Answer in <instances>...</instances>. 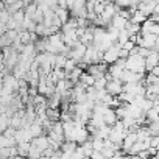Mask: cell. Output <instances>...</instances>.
<instances>
[{
  "label": "cell",
  "mask_w": 159,
  "mask_h": 159,
  "mask_svg": "<svg viewBox=\"0 0 159 159\" xmlns=\"http://www.w3.org/2000/svg\"><path fill=\"white\" fill-rule=\"evenodd\" d=\"M102 119H103V123H105L106 126H112V125L117 122V117H116L114 109H108V111L102 116Z\"/></svg>",
  "instance_id": "cell-8"
},
{
  "label": "cell",
  "mask_w": 159,
  "mask_h": 159,
  "mask_svg": "<svg viewBox=\"0 0 159 159\" xmlns=\"http://www.w3.org/2000/svg\"><path fill=\"white\" fill-rule=\"evenodd\" d=\"M148 159H157V156H154V157H148Z\"/></svg>",
  "instance_id": "cell-22"
},
{
  "label": "cell",
  "mask_w": 159,
  "mask_h": 159,
  "mask_svg": "<svg viewBox=\"0 0 159 159\" xmlns=\"http://www.w3.org/2000/svg\"><path fill=\"white\" fill-rule=\"evenodd\" d=\"M145 20H147V17H145L140 11H137V10H136V11H133V13H131V17H129V22H131V24L142 25Z\"/></svg>",
  "instance_id": "cell-11"
},
{
  "label": "cell",
  "mask_w": 159,
  "mask_h": 159,
  "mask_svg": "<svg viewBox=\"0 0 159 159\" xmlns=\"http://www.w3.org/2000/svg\"><path fill=\"white\" fill-rule=\"evenodd\" d=\"M84 52H86V47L80 42V41H76L72 47H70V55H69V59H73L76 64L83 59V56H84Z\"/></svg>",
  "instance_id": "cell-3"
},
{
  "label": "cell",
  "mask_w": 159,
  "mask_h": 159,
  "mask_svg": "<svg viewBox=\"0 0 159 159\" xmlns=\"http://www.w3.org/2000/svg\"><path fill=\"white\" fill-rule=\"evenodd\" d=\"M134 47H136V45H134V42H131V41L128 39V41L120 47V48H122V50H125V52H128V53H131V52L134 50Z\"/></svg>",
  "instance_id": "cell-18"
},
{
  "label": "cell",
  "mask_w": 159,
  "mask_h": 159,
  "mask_svg": "<svg viewBox=\"0 0 159 159\" xmlns=\"http://www.w3.org/2000/svg\"><path fill=\"white\" fill-rule=\"evenodd\" d=\"M10 120H11V117H10V116H7L5 112L0 114V136H2V134H3V131L10 126Z\"/></svg>",
  "instance_id": "cell-13"
},
{
  "label": "cell",
  "mask_w": 159,
  "mask_h": 159,
  "mask_svg": "<svg viewBox=\"0 0 159 159\" xmlns=\"http://www.w3.org/2000/svg\"><path fill=\"white\" fill-rule=\"evenodd\" d=\"M31 145H34V147H38L41 151H44V150H47L48 148V139H47V136L45 134H42V136H39V137H34V139H31V142H30Z\"/></svg>",
  "instance_id": "cell-7"
},
{
  "label": "cell",
  "mask_w": 159,
  "mask_h": 159,
  "mask_svg": "<svg viewBox=\"0 0 159 159\" xmlns=\"http://www.w3.org/2000/svg\"><path fill=\"white\" fill-rule=\"evenodd\" d=\"M76 147H78V145H76L75 142H67V140H64V142L61 143L59 150H61V153H69V154H72Z\"/></svg>",
  "instance_id": "cell-12"
},
{
  "label": "cell",
  "mask_w": 159,
  "mask_h": 159,
  "mask_svg": "<svg viewBox=\"0 0 159 159\" xmlns=\"http://www.w3.org/2000/svg\"><path fill=\"white\" fill-rule=\"evenodd\" d=\"M122 89H123L122 81H120V80H112V78L109 80V81L106 83V86H105L106 94H109L111 97H119L122 94Z\"/></svg>",
  "instance_id": "cell-4"
},
{
  "label": "cell",
  "mask_w": 159,
  "mask_h": 159,
  "mask_svg": "<svg viewBox=\"0 0 159 159\" xmlns=\"http://www.w3.org/2000/svg\"><path fill=\"white\" fill-rule=\"evenodd\" d=\"M119 50H120V45L119 44H112L106 52H103V56H102V61L105 62V64H108V66H111V64H114L117 59H119Z\"/></svg>",
  "instance_id": "cell-2"
},
{
  "label": "cell",
  "mask_w": 159,
  "mask_h": 159,
  "mask_svg": "<svg viewBox=\"0 0 159 159\" xmlns=\"http://www.w3.org/2000/svg\"><path fill=\"white\" fill-rule=\"evenodd\" d=\"M72 157H73V159H83V157H86V156H84V151L81 150V147H80V145H78V147L75 148V151L72 153Z\"/></svg>",
  "instance_id": "cell-16"
},
{
  "label": "cell",
  "mask_w": 159,
  "mask_h": 159,
  "mask_svg": "<svg viewBox=\"0 0 159 159\" xmlns=\"http://www.w3.org/2000/svg\"><path fill=\"white\" fill-rule=\"evenodd\" d=\"M120 159H129V156H126V154H125V156H122Z\"/></svg>",
  "instance_id": "cell-21"
},
{
  "label": "cell",
  "mask_w": 159,
  "mask_h": 159,
  "mask_svg": "<svg viewBox=\"0 0 159 159\" xmlns=\"http://www.w3.org/2000/svg\"><path fill=\"white\" fill-rule=\"evenodd\" d=\"M75 67H76V62H75L73 59H66L62 70H64V73H70V72H72V70H73Z\"/></svg>",
  "instance_id": "cell-15"
},
{
  "label": "cell",
  "mask_w": 159,
  "mask_h": 159,
  "mask_svg": "<svg viewBox=\"0 0 159 159\" xmlns=\"http://www.w3.org/2000/svg\"><path fill=\"white\" fill-rule=\"evenodd\" d=\"M143 67H145V72L147 73H150L154 67H157V53L150 52L148 56L143 59Z\"/></svg>",
  "instance_id": "cell-6"
},
{
  "label": "cell",
  "mask_w": 159,
  "mask_h": 159,
  "mask_svg": "<svg viewBox=\"0 0 159 159\" xmlns=\"http://www.w3.org/2000/svg\"><path fill=\"white\" fill-rule=\"evenodd\" d=\"M157 112H159V108H157V106L150 108V109L145 112V122H147V123L157 122Z\"/></svg>",
  "instance_id": "cell-10"
},
{
  "label": "cell",
  "mask_w": 159,
  "mask_h": 159,
  "mask_svg": "<svg viewBox=\"0 0 159 159\" xmlns=\"http://www.w3.org/2000/svg\"><path fill=\"white\" fill-rule=\"evenodd\" d=\"M159 2H156V0H147V2H139L137 3V11H140L147 19L150 17L151 11L154 10V7H157Z\"/></svg>",
  "instance_id": "cell-5"
},
{
  "label": "cell",
  "mask_w": 159,
  "mask_h": 159,
  "mask_svg": "<svg viewBox=\"0 0 159 159\" xmlns=\"http://www.w3.org/2000/svg\"><path fill=\"white\" fill-rule=\"evenodd\" d=\"M11 159H24V157H20V156H14V157H11Z\"/></svg>",
  "instance_id": "cell-20"
},
{
  "label": "cell",
  "mask_w": 159,
  "mask_h": 159,
  "mask_svg": "<svg viewBox=\"0 0 159 159\" xmlns=\"http://www.w3.org/2000/svg\"><path fill=\"white\" fill-rule=\"evenodd\" d=\"M128 22H129V20H125V19H122L119 14H116V16L111 19V27H114L116 30H119V31H120V30H123V28L126 27V24H128Z\"/></svg>",
  "instance_id": "cell-9"
},
{
  "label": "cell",
  "mask_w": 159,
  "mask_h": 159,
  "mask_svg": "<svg viewBox=\"0 0 159 159\" xmlns=\"http://www.w3.org/2000/svg\"><path fill=\"white\" fill-rule=\"evenodd\" d=\"M157 142H159L157 136H153V137H150V148H157Z\"/></svg>",
  "instance_id": "cell-19"
},
{
  "label": "cell",
  "mask_w": 159,
  "mask_h": 159,
  "mask_svg": "<svg viewBox=\"0 0 159 159\" xmlns=\"http://www.w3.org/2000/svg\"><path fill=\"white\" fill-rule=\"evenodd\" d=\"M91 142H92V150L102 151V148H103V140L102 139H91Z\"/></svg>",
  "instance_id": "cell-17"
},
{
  "label": "cell",
  "mask_w": 159,
  "mask_h": 159,
  "mask_svg": "<svg viewBox=\"0 0 159 159\" xmlns=\"http://www.w3.org/2000/svg\"><path fill=\"white\" fill-rule=\"evenodd\" d=\"M41 156H42V151H41L38 147H34V145H31V143H30V148H28L27 159H39Z\"/></svg>",
  "instance_id": "cell-14"
},
{
  "label": "cell",
  "mask_w": 159,
  "mask_h": 159,
  "mask_svg": "<svg viewBox=\"0 0 159 159\" xmlns=\"http://www.w3.org/2000/svg\"><path fill=\"white\" fill-rule=\"evenodd\" d=\"M84 72L97 80V78H102V76H105V75L108 73V64H105L103 61L98 62V64H91V66L86 67Z\"/></svg>",
  "instance_id": "cell-1"
}]
</instances>
